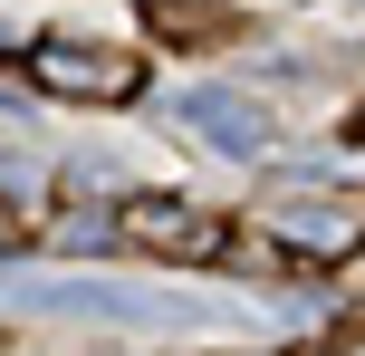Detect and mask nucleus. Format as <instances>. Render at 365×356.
Here are the masks:
<instances>
[{
    "label": "nucleus",
    "mask_w": 365,
    "mask_h": 356,
    "mask_svg": "<svg viewBox=\"0 0 365 356\" xmlns=\"http://www.w3.org/2000/svg\"><path fill=\"white\" fill-rule=\"evenodd\" d=\"M19 77L38 96H58V106H125V96H145V58L106 49V39H29Z\"/></svg>",
    "instance_id": "nucleus-1"
},
{
    "label": "nucleus",
    "mask_w": 365,
    "mask_h": 356,
    "mask_svg": "<svg viewBox=\"0 0 365 356\" xmlns=\"http://www.w3.org/2000/svg\"><path fill=\"white\" fill-rule=\"evenodd\" d=\"M250 222L269 231L298 270H327V260H356V250H365V203L336 193V183H327V193H269Z\"/></svg>",
    "instance_id": "nucleus-2"
},
{
    "label": "nucleus",
    "mask_w": 365,
    "mask_h": 356,
    "mask_svg": "<svg viewBox=\"0 0 365 356\" xmlns=\"http://www.w3.org/2000/svg\"><path fill=\"white\" fill-rule=\"evenodd\" d=\"M115 231H125V250H145V260H221V250H231V212L192 203V193H135V203L115 212Z\"/></svg>",
    "instance_id": "nucleus-3"
},
{
    "label": "nucleus",
    "mask_w": 365,
    "mask_h": 356,
    "mask_svg": "<svg viewBox=\"0 0 365 356\" xmlns=\"http://www.w3.org/2000/svg\"><path fill=\"white\" fill-rule=\"evenodd\" d=\"M173 116H182V126H192L212 154H231V164H259V154L279 145L269 106H259L250 87H182V96H173Z\"/></svg>",
    "instance_id": "nucleus-4"
},
{
    "label": "nucleus",
    "mask_w": 365,
    "mask_h": 356,
    "mask_svg": "<svg viewBox=\"0 0 365 356\" xmlns=\"http://www.w3.org/2000/svg\"><path fill=\"white\" fill-rule=\"evenodd\" d=\"M10 308H29V318H115V327L192 318L182 299H125V289H96V280H29V289H10Z\"/></svg>",
    "instance_id": "nucleus-5"
},
{
    "label": "nucleus",
    "mask_w": 365,
    "mask_h": 356,
    "mask_svg": "<svg viewBox=\"0 0 365 356\" xmlns=\"http://www.w3.org/2000/svg\"><path fill=\"white\" fill-rule=\"evenodd\" d=\"M154 39H173V49H202V39H231V10L221 0H154Z\"/></svg>",
    "instance_id": "nucleus-6"
},
{
    "label": "nucleus",
    "mask_w": 365,
    "mask_h": 356,
    "mask_svg": "<svg viewBox=\"0 0 365 356\" xmlns=\"http://www.w3.org/2000/svg\"><path fill=\"white\" fill-rule=\"evenodd\" d=\"M48 241L68 250V260H96V250H115V241H125V231H115V212H68V222L48 231Z\"/></svg>",
    "instance_id": "nucleus-7"
},
{
    "label": "nucleus",
    "mask_w": 365,
    "mask_h": 356,
    "mask_svg": "<svg viewBox=\"0 0 365 356\" xmlns=\"http://www.w3.org/2000/svg\"><path fill=\"white\" fill-rule=\"evenodd\" d=\"M68 193H115V164H106V154H77V164H68Z\"/></svg>",
    "instance_id": "nucleus-8"
},
{
    "label": "nucleus",
    "mask_w": 365,
    "mask_h": 356,
    "mask_svg": "<svg viewBox=\"0 0 365 356\" xmlns=\"http://www.w3.org/2000/svg\"><path fill=\"white\" fill-rule=\"evenodd\" d=\"M317 356H365V318H356V327H327V347H317Z\"/></svg>",
    "instance_id": "nucleus-9"
},
{
    "label": "nucleus",
    "mask_w": 365,
    "mask_h": 356,
    "mask_svg": "<svg viewBox=\"0 0 365 356\" xmlns=\"http://www.w3.org/2000/svg\"><path fill=\"white\" fill-rule=\"evenodd\" d=\"M19 250V212H10V193H0V260Z\"/></svg>",
    "instance_id": "nucleus-10"
},
{
    "label": "nucleus",
    "mask_w": 365,
    "mask_h": 356,
    "mask_svg": "<svg viewBox=\"0 0 365 356\" xmlns=\"http://www.w3.org/2000/svg\"><path fill=\"white\" fill-rule=\"evenodd\" d=\"M231 356H269V347H231Z\"/></svg>",
    "instance_id": "nucleus-11"
}]
</instances>
